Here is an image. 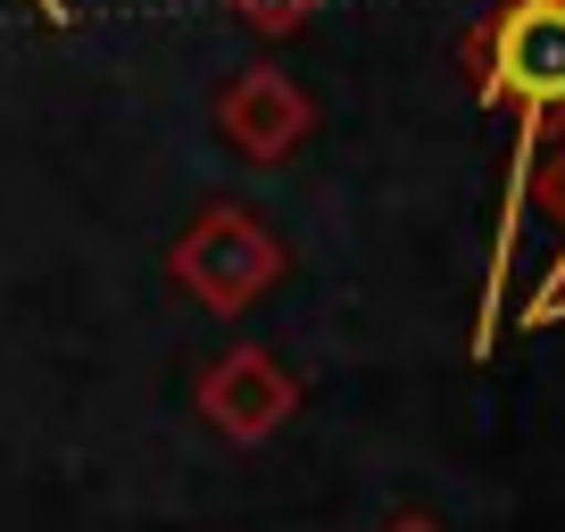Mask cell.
Listing matches in <instances>:
<instances>
[{"label": "cell", "instance_id": "5", "mask_svg": "<svg viewBox=\"0 0 565 532\" xmlns=\"http://www.w3.org/2000/svg\"><path fill=\"white\" fill-rule=\"evenodd\" d=\"M233 18L249 25V34H266V42H282V34H300L308 18H317L324 0H225Z\"/></svg>", "mask_w": 565, "mask_h": 532}, {"label": "cell", "instance_id": "1", "mask_svg": "<svg viewBox=\"0 0 565 532\" xmlns=\"http://www.w3.org/2000/svg\"><path fill=\"white\" fill-rule=\"evenodd\" d=\"M466 75L491 108H515V125L548 134L565 117V0H508L466 34Z\"/></svg>", "mask_w": 565, "mask_h": 532}, {"label": "cell", "instance_id": "3", "mask_svg": "<svg viewBox=\"0 0 565 532\" xmlns=\"http://www.w3.org/2000/svg\"><path fill=\"white\" fill-rule=\"evenodd\" d=\"M216 134H225L233 159L282 167L308 134H317V100H308L282 67H242V75H225V92H216Z\"/></svg>", "mask_w": 565, "mask_h": 532}, {"label": "cell", "instance_id": "2", "mask_svg": "<svg viewBox=\"0 0 565 532\" xmlns=\"http://www.w3.org/2000/svg\"><path fill=\"white\" fill-rule=\"evenodd\" d=\"M167 275H175L209 317H242V308H258L266 291L282 284V242L249 209H209V216H192V225L175 233Z\"/></svg>", "mask_w": 565, "mask_h": 532}, {"label": "cell", "instance_id": "6", "mask_svg": "<svg viewBox=\"0 0 565 532\" xmlns=\"http://www.w3.org/2000/svg\"><path fill=\"white\" fill-rule=\"evenodd\" d=\"M541 192H548V209L565 216V142H557V159H548V183H541Z\"/></svg>", "mask_w": 565, "mask_h": 532}, {"label": "cell", "instance_id": "7", "mask_svg": "<svg viewBox=\"0 0 565 532\" xmlns=\"http://www.w3.org/2000/svg\"><path fill=\"white\" fill-rule=\"evenodd\" d=\"M383 532H449V524H433V515H391Z\"/></svg>", "mask_w": 565, "mask_h": 532}, {"label": "cell", "instance_id": "4", "mask_svg": "<svg viewBox=\"0 0 565 532\" xmlns=\"http://www.w3.org/2000/svg\"><path fill=\"white\" fill-rule=\"evenodd\" d=\"M200 416H209L225 441L258 449V441H275V433L300 416V383H291V366H282L275 350L242 341V350H225L209 374H200Z\"/></svg>", "mask_w": 565, "mask_h": 532}]
</instances>
